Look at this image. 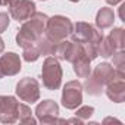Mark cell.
<instances>
[{"mask_svg": "<svg viewBox=\"0 0 125 125\" xmlns=\"http://www.w3.org/2000/svg\"><path fill=\"white\" fill-rule=\"evenodd\" d=\"M41 80H43V85L47 90L54 91L60 87V84H62V68H60L59 60L54 56H49L43 62Z\"/></svg>", "mask_w": 125, "mask_h": 125, "instance_id": "277c9868", "label": "cell"}, {"mask_svg": "<svg viewBox=\"0 0 125 125\" xmlns=\"http://www.w3.org/2000/svg\"><path fill=\"white\" fill-rule=\"evenodd\" d=\"M122 0H106V3L107 5H118V3H121Z\"/></svg>", "mask_w": 125, "mask_h": 125, "instance_id": "d4e9b609", "label": "cell"}, {"mask_svg": "<svg viewBox=\"0 0 125 125\" xmlns=\"http://www.w3.org/2000/svg\"><path fill=\"white\" fill-rule=\"evenodd\" d=\"M83 103V84L78 80L68 81L62 91V106L66 109H77Z\"/></svg>", "mask_w": 125, "mask_h": 125, "instance_id": "5b68a950", "label": "cell"}, {"mask_svg": "<svg viewBox=\"0 0 125 125\" xmlns=\"http://www.w3.org/2000/svg\"><path fill=\"white\" fill-rule=\"evenodd\" d=\"M112 56H113V65L112 66L115 68V72L121 74V75H125V52L118 50Z\"/></svg>", "mask_w": 125, "mask_h": 125, "instance_id": "ac0fdd59", "label": "cell"}, {"mask_svg": "<svg viewBox=\"0 0 125 125\" xmlns=\"http://www.w3.org/2000/svg\"><path fill=\"white\" fill-rule=\"evenodd\" d=\"M47 19L49 16L44 15L43 12H35L31 18L24 21L22 27L18 30V34H16V44L22 49L34 46L37 40L43 35Z\"/></svg>", "mask_w": 125, "mask_h": 125, "instance_id": "6da1fadb", "label": "cell"}, {"mask_svg": "<svg viewBox=\"0 0 125 125\" xmlns=\"http://www.w3.org/2000/svg\"><path fill=\"white\" fill-rule=\"evenodd\" d=\"M18 121L21 124H35L37 121L32 118V112L31 109L24 104V103H19L18 104Z\"/></svg>", "mask_w": 125, "mask_h": 125, "instance_id": "e0dca14e", "label": "cell"}, {"mask_svg": "<svg viewBox=\"0 0 125 125\" xmlns=\"http://www.w3.org/2000/svg\"><path fill=\"white\" fill-rule=\"evenodd\" d=\"M69 2H72V3H77V2H80V0H69Z\"/></svg>", "mask_w": 125, "mask_h": 125, "instance_id": "83f0119b", "label": "cell"}, {"mask_svg": "<svg viewBox=\"0 0 125 125\" xmlns=\"http://www.w3.org/2000/svg\"><path fill=\"white\" fill-rule=\"evenodd\" d=\"M21 71V57L19 54L9 52L0 56V80L3 77L16 75Z\"/></svg>", "mask_w": 125, "mask_h": 125, "instance_id": "30bf717a", "label": "cell"}, {"mask_svg": "<svg viewBox=\"0 0 125 125\" xmlns=\"http://www.w3.org/2000/svg\"><path fill=\"white\" fill-rule=\"evenodd\" d=\"M15 2H18V0H0V5L2 6H12Z\"/></svg>", "mask_w": 125, "mask_h": 125, "instance_id": "7402d4cb", "label": "cell"}, {"mask_svg": "<svg viewBox=\"0 0 125 125\" xmlns=\"http://www.w3.org/2000/svg\"><path fill=\"white\" fill-rule=\"evenodd\" d=\"M40 56H41V54H40L38 49L35 47V44L31 46V47L24 49V53H22V57H24V60H27V62H35Z\"/></svg>", "mask_w": 125, "mask_h": 125, "instance_id": "d6986e66", "label": "cell"}, {"mask_svg": "<svg viewBox=\"0 0 125 125\" xmlns=\"http://www.w3.org/2000/svg\"><path fill=\"white\" fill-rule=\"evenodd\" d=\"M16 94L22 102L27 103H35L40 99V85L35 78L25 77L16 84Z\"/></svg>", "mask_w": 125, "mask_h": 125, "instance_id": "ba28073f", "label": "cell"}, {"mask_svg": "<svg viewBox=\"0 0 125 125\" xmlns=\"http://www.w3.org/2000/svg\"><path fill=\"white\" fill-rule=\"evenodd\" d=\"M124 8H125V5H121V6H119V18H121V21H125V16H124Z\"/></svg>", "mask_w": 125, "mask_h": 125, "instance_id": "603a6c76", "label": "cell"}, {"mask_svg": "<svg viewBox=\"0 0 125 125\" xmlns=\"http://www.w3.org/2000/svg\"><path fill=\"white\" fill-rule=\"evenodd\" d=\"M106 96L115 102V103H122L125 100V75L116 74L115 77L106 84Z\"/></svg>", "mask_w": 125, "mask_h": 125, "instance_id": "8fae6325", "label": "cell"}, {"mask_svg": "<svg viewBox=\"0 0 125 125\" xmlns=\"http://www.w3.org/2000/svg\"><path fill=\"white\" fill-rule=\"evenodd\" d=\"M115 13L110 8H102L96 15V25L100 30H107L113 25Z\"/></svg>", "mask_w": 125, "mask_h": 125, "instance_id": "5bb4252c", "label": "cell"}, {"mask_svg": "<svg viewBox=\"0 0 125 125\" xmlns=\"http://www.w3.org/2000/svg\"><path fill=\"white\" fill-rule=\"evenodd\" d=\"M9 21L10 18L6 12H0V34L6 31V28L9 27Z\"/></svg>", "mask_w": 125, "mask_h": 125, "instance_id": "44dd1931", "label": "cell"}, {"mask_svg": "<svg viewBox=\"0 0 125 125\" xmlns=\"http://www.w3.org/2000/svg\"><path fill=\"white\" fill-rule=\"evenodd\" d=\"M41 2H46V0H41Z\"/></svg>", "mask_w": 125, "mask_h": 125, "instance_id": "f1b7e54d", "label": "cell"}, {"mask_svg": "<svg viewBox=\"0 0 125 125\" xmlns=\"http://www.w3.org/2000/svg\"><path fill=\"white\" fill-rule=\"evenodd\" d=\"M56 46H57V43H53V41L49 40L46 35H41V37L37 40V43H35V47L38 49L40 54H54Z\"/></svg>", "mask_w": 125, "mask_h": 125, "instance_id": "2e32d148", "label": "cell"}, {"mask_svg": "<svg viewBox=\"0 0 125 125\" xmlns=\"http://www.w3.org/2000/svg\"><path fill=\"white\" fill-rule=\"evenodd\" d=\"M90 59L85 56V53H81L74 62H72V65H74V72L78 75V78H87L91 72V68H90Z\"/></svg>", "mask_w": 125, "mask_h": 125, "instance_id": "4fadbf2b", "label": "cell"}, {"mask_svg": "<svg viewBox=\"0 0 125 125\" xmlns=\"http://www.w3.org/2000/svg\"><path fill=\"white\" fill-rule=\"evenodd\" d=\"M74 28V24L71 22L69 18L62 16V15H56L47 19L46 24V30H44V35L52 40L53 43H59L62 40H65L66 37L71 35Z\"/></svg>", "mask_w": 125, "mask_h": 125, "instance_id": "3957f363", "label": "cell"}, {"mask_svg": "<svg viewBox=\"0 0 125 125\" xmlns=\"http://www.w3.org/2000/svg\"><path fill=\"white\" fill-rule=\"evenodd\" d=\"M66 122H71V124H77V122H78V124H81L83 121H81L80 118H72V119H68Z\"/></svg>", "mask_w": 125, "mask_h": 125, "instance_id": "cb8c5ba5", "label": "cell"}, {"mask_svg": "<svg viewBox=\"0 0 125 125\" xmlns=\"http://www.w3.org/2000/svg\"><path fill=\"white\" fill-rule=\"evenodd\" d=\"M106 38L109 40V43L112 44L115 52L124 50V47H125V31H124V28H121V27L119 28H113Z\"/></svg>", "mask_w": 125, "mask_h": 125, "instance_id": "9a60e30c", "label": "cell"}, {"mask_svg": "<svg viewBox=\"0 0 125 125\" xmlns=\"http://www.w3.org/2000/svg\"><path fill=\"white\" fill-rule=\"evenodd\" d=\"M35 3L31 0H18L12 6H9V13L10 16L18 21V22H24L28 18H31L35 13Z\"/></svg>", "mask_w": 125, "mask_h": 125, "instance_id": "7c38bea8", "label": "cell"}, {"mask_svg": "<svg viewBox=\"0 0 125 125\" xmlns=\"http://www.w3.org/2000/svg\"><path fill=\"white\" fill-rule=\"evenodd\" d=\"M18 102L12 96H0V122L13 124L18 121Z\"/></svg>", "mask_w": 125, "mask_h": 125, "instance_id": "9c48e42d", "label": "cell"}, {"mask_svg": "<svg viewBox=\"0 0 125 125\" xmlns=\"http://www.w3.org/2000/svg\"><path fill=\"white\" fill-rule=\"evenodd\" d=\"M3 50H5V43H3V40L0 38V54L3 53Z\"/></svg>", "mask_w": 125, "mask_h": 125, "instance_id": "484cf974", "label": "cell"}, {"mask_svg": "<svg viewBox=\"0 0 125 125\" xmlns=\"http://www.w3.org/2000/svg\"><path fill=\"white\" fill-rule=\"evenodd\" d=\"M94 113V107L93 106H83V107H80L78 110H77V118H80L81 121H84V119H88L91 115Z\"/></svg>", "mask_w": 125, "mask_h": 125, "instance_id": "ffe728a7", "label": "cell"}, {"mask_svg": "<svg viewBox=\"0 0 125 125\" xmlns=\"http://www.w3.org/2000/svg\"><path fill=\"white\" fill-rule=\"evenodd\" d=\"M103 122H104V124H106V122H118V124H119V121H116V119H113V118H106Z\"/></svg>", "mask_w": 125, "mask_h": 125, "instance_id": "4316f807", "label": "cell"}, {"mask_svg": "<svg viewBox=\"0 0 125 125\" xmlns=\"http://www.w3.org/2000/svg\"><path fill=\"white\" fill-rule=\"evenodd\" d=\"M90 74L91 75L87 77L83 88L90 96H100L103 91V87L115 77V68L107 62H103V63L97 65Z\"/></svg>", "mask_w": 125, "mask_h": 125, "instance_id": "7a4b0ae2", "label": "cell"}, {"mask_svg": "<svg viewBox=\"0 0 125 125\" xmlns=\"http://www.w3.org/2000/svg\"><path fill=\"white\" fill-rule=\"evenodd\" d=\"M37 119L41 124H65L66 121L59 118V104L53 100H43L35 107Z\"/></svg>", "mask_w": 125, "mask_h": 125, "instance_id": "52a82bcc", "label": "cell"}, {"mask_svg": "<svg viewBox=\"0 0 125 125\" xmlns=\"http://www.w3.org/2000/svg\"><path fill=\"white\" fill-rule=\"evenodd\" d=\"M102 38H103V34L97 31L91 24H87V22H77L71 32V40L78 44H84L87 41H94L99 44Z\"/></svg>", "mask_w": 125, "mask_h": 125, "instance_id": "8992f818", "label": "cell"}]
</instances>
